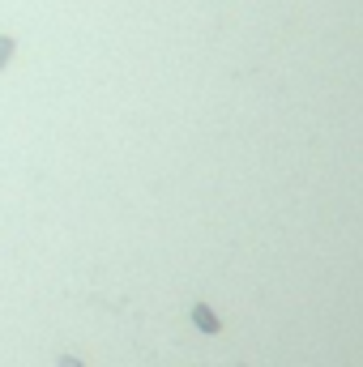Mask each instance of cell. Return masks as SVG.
Returning <instances> with one entry per match:
<instances>
[{
    "label": "cell",
    "instance_id": "cell-1",
    "mask_svg": "<svg viewBox=\"0 0 363 367\" xmlns=\"http://www.w3.org/2000/svg\"><path fill=\"white\" fill-rule=\"evenodd\" d=\"M192 321H197V329H201V333H218V316H214V312L205 307V303H197V307H192Z\"/></svg>",
    "mask_w": 363,
    "mask_h": 367
},
{
    "label": "cell",
    "instance_id": "cell-2",
    "mask_svg": "<svg viewBox=\"0 0 363 367\" xmlns=\"http://www.w3.org/2000/svg\"><path fill=\"white\" fill-rule=\"evenodd\" d=\"M13 47H18V39H13V34H0V69L9 65V56H13Z\"/></svg>",
    "mask_w": 363,
    "mask_h": 367
}]
</instances>
